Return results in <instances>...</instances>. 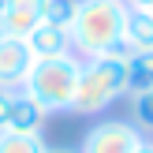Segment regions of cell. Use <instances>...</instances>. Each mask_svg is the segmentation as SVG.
<instances>
[{"label": "cell", "instance_id": "cell-5", "mask_svg": "<svg viewBox=\"0 0 153 153\" xmlns=\"http://www.w3.org/2000/svg\"><path fill=\"white\" fill-rule=\"evenodd\" d=\"M30 64H34V56L22 37H7V34L0 37V90H19Z\"/></svg>", "mask_w": 153, "mask_h": 153}, {"label": "cell", "instance_id": "cell-18", "mask_svg": "<svg viewBox=\"0 0 153 153\" xmlns=\"http://www.w3.org/2000/svg\"><path fill=\"white\" fill-rule=\"evenodd\" d=\"M146 15H149V19H153V7H146Z\"/></svg>", "mask_w": 153, "mask_h": 153}, {"label": "cell", "instance_id": "cell-12", "mask_svg": "<svg viewBox=\"0 0 153 153\" xmlns=\"http://www.w3.org/2000/svg\"><path fill=\"white\" fill-rule=\"evenodd\" d=\"M131 123L138 131H153V86L131 94Z\"/></svg>", "mask_w": 153, "mask_h": 153}, {"label": "cell", "instance_id": "cell-15", "mask_svg": "<svg viewBox=\"0 0 153 153\" xmlns=\"http://www.w3.org/2000/svg\"><path fill=\"white\" fill-rule=\"evenodd\" d=\"M127 7H138V11H146V7H153V0H123Z\"/></svg>", "mask_w": 153, "mask_h": 153}, {"label": "cell", "instance_id": "cell-7", "mask_svg": "<svg viewBox=\"0 0 153 153\" xmlns=\"http://www.w3.org/2000/svg\"><path fill=\"white\" fill-rule=\"evenodd\" d=\"M41 11H45V0H4V7H0L4 34L7 37H26L41 22Z\"/></svg>", "mask_w": 153, "mask_h": 153}, {"label": "cell", "instance_id": "cell-16", "mask_svg": "<svg viewBox=\"0 0 153 153\" xmlns=\"http://www.w3.org/2000/svg\"><path fill=\"white\" fill-rule=\"evenodd\" d=\"M134 153H153V142H149V138H142L138 146H134Z\"/></svg>", "mask_w": 153, "mask_h": 153}, {"label": "cell", "instance_id": "cell-10", "mask_svg": "<svg viewBox=\"0 0 153 153\" xmlns=\"http://www.w3.org/2000/svg\"><path fill=\"white\" fill-rule=\"evenodd\" d=\"M153 86V52H131L127 56V97Z\"/></svg>", "mask_w": 153, "mask_h": 153}, {"label": "cell", "instance_id": "cell-8", "mask_svg": "<svg viewBox=\"0 0 153 153\" xmlns=\"http://www.w3.org/2000/svg\"><path fill=\"white\" fill-rule=\"evenodd\" d=\"M45 120H49V112H45L34 97H26L22 90H15L11 116H7V131H15V134H41Z\"/></svg>", "mask_w": 153, "mask_h": 153}, {"label": "cell", "instance_id": "cell-2", "mask_svg": "<svg viewBox=\"0 0 153 153\" xmlns=\"http://www.w3.org/2000/svg\"><path fill=\"white\" fill-rule=\"evenodd\" d=\"M127 56H131V52L120 45V49L105 52V56L82 60L71 112H79V116H97V112H105L108 105H116L120 97H127Z\"/></svg>", "mask_w": 153, "mask_h": 153}, {"label": "cell", "instance_id": "cell-3", "mask_svg": "<svg viewBox=\"0 0 153 153\" xmlns=\"http://www.w3.org/2000/svg\"><path fill=\"white\" fill-rule=\"evenodd\" d=\"M79 71H82V60L75 52L56 56V60H34L19 90L26 97H34L45 112H71L75 90H79Z\"/></svg>", "mask_w": 153, "mask_h": 153}, {"label": "cell", "instance_id": "cell-6", "mask_svg": "<svg viewBox=\"0 0 153 153\" xmlns=\"http://www.w3.org/2000/svg\"><path fill=\"white\" fill-rule=\"evenodd\" d=\"M26 49L34 60H56V56H67L71 52V34L64 26H52V22H37L26 37Z\"/></svg>", "mask_w": 153, "mask_h": 153}, {"label": "cell", "instance_id": "cell-14", "mask_svg": "<svg viewBox=\"0 0 153 153\" xmlns=\"http://www.w3.org/2000/svg\"><path fill=\"white\" fill-rule=\"evenodd\" d=\"M11 97H15V90H0V131H7V116H11Z\"/></svg>", "mask_w": 153, "mask_h": 153}, {"label": "cell", "instance_id": "cell-1", "mask_svg": "<svg viewBox=\"0 0 153 153\" xmlns=\"http://www.w3.org/2000/svg\"><path fill=\"white\" fill-rule=\"evenodd\" d=\"M123 15L127 4L123 0H79L75 19L67 26L71 34V52L79 60H94L105 52L120 49V34H123Z\"/></svg>", "mask_w": 153, "mask_h": 153}, {"label": "cell", "instance_id": "cell-9", "mask_svg": "<svg viewBox=\"0 0 153 153\" xmlns=\"http://www.w3.org/2000/svg\"><path fill=\"white\" fill-rule=\"evenodd\" d=\"M120 41H123L127 52H153V19L138 7H127Z\"/></svg>", "mask_w": 153, "mask_h": 153}, {"label": "cell", "instance_id": "cell-17", "mask_svg": "<svg viewBox=\"0 0 153 153\" xmlns=\"http://www.w3.org/2000/svg\"><path fill=\"white\" fill-rule=\"evenodd\" d=\"M49 153H79V149H67V146H56V149H52L49 146Z\"/></svg>", "mask_w": 153, "mask_h": 153}, {"label": "cell", "instance_id": "cell-4", "mask_svg": "<svg viewBox=\"0 0 153 153\" xmlns=\"http://www.w3.org/2000/svg\"><path fill=\"white\" fill-rule=\"evenodd\" d=\"M146 138L131 120H101L86 131L79 153H134V146Z\"/></svg>", "mask_w": 153, "mask_h": 153}, {"label": "cell", "instance_id": "cell-13", "mask_svg": "<svg viewBox=\"0 0 153 153\" xmlns=\"http://www.w3.org/2000/svg\"><path fill=\"white\" fill-rule=\"evenodd\" d=\"M75 7L79 0H45V11H41V22H52V26H71L75 19Z\"/></svg>", "mask_w": 153, "mask_h": 153}, {"label": "cell", "instance_id": "cell-11", "mask_svg": "<svg viewBox=\"0 0 153 153\" xmlns=\"http://www.w3.org/2000/svg\"><path fill=\"white\" fill-rule=\"evenodd\" d=\"M0 153H49L41 134H15V131H0Z\"/></svg>", "mask_w": 153, "mask_h": 153}, {"label": "cell", "instance_id": "cell-19", "mask_svg": "<svg viewBox=\"0 0 153 153\" xmlns=\"http://www.w3.org/2000/svg\"><path fill=\"white\" fill-rule=\"evenodd\" d=\"M0 37H4V22H0Z\"/></svg>", "mask_w": 153, "mask_h": 153}]
</instances>
